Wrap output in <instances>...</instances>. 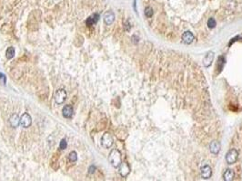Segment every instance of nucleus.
<instances>
[{
  "label": "nucleus",
  "instance_id": "20e7f679",
  "mask_svg": "<svg viewBox=\"0 0 242 181\" xmlns=\"http://www.w3.org/2000/svg\"><path fill=\"white\" fill-rule=\"evenodd\" d=\"M66 99V92L64 89L58 90L55 93V101L58 104H62Z\"/></svg>",
  "mask_w": 242,
  "mask_h": 181
},
{
  "label": "nucleus",
  "instance_id": "423d86ee",
  "mask_svg": "<svg viewBox=\"0 0 242 181\" xmlns=\"http://www.w3.org/2000/svg\"><path fill=\"white\" fill-rule=\"evenodd\" d=\"M119 173L123 177H126L130 173V167L128 166V163L121 162V164L119 166Z\"/></svg>",
  "mask_w": 242,
  "mask_h": 181
},
{
  "label": "nucleus",
  "instance_id": "ddd939ff",
  "mask_svg": "<svg viewBox=\"0 0 242 181\" xmlns=\"http://www.w3.org/2000/svg\"><path fill=\"white\" fill-rule=\"evenodd\" d=\"M98 19H99V15H98V14H94V15H92L91 16H89V17L88 18V19H86V26H91L97 24V21H98Z\"/></svg>",
  "mask_w": 242,
  "mask_h": 181
},
{
  "label": "nucleus",
  "instance_id": "9d476101",
  "mask_svg": "<svg viewBox=\"0 0 242 181\" xmlns=\"http://www.w3.org/2000/svg\"><path fill=\"white\" fill-rule=\"evenodd\" d=\"M211 175H212V170L209 165H205L201 168V177L204 179L210 178L211 177Z\"/></svg>",
  "mask_w": 242,
  "mask_h": 181
},
{
  "label": "nucleus",
  "instance_id": "0eeeda50",
  "mask_svg": "<svg viewBox=\"0 0 242 181\" xmlns=\"http://www.w3.org/2000/svg\"><path fill=\"white\" fill-rule=\"evenodd\" d=\"M115 21V14L112 11H108L104 15V22L106 25L110 26Z\"/></svg>",
  "mask_w": 242,
  "mask_h": 181
},
{
  "label": "nucleus",
  "instance_id": "9b49d317",
  "mask_svg": "<svg viewBox=\"0 0 242 181\" xmlns=\"http://www.w3.org/2000/svg\"><path fill=\"white\" fill-rule=\"evenodd\" d=\"M62 112H63V116L66 119H70L72 118L73 116V108L71 105H66L63 110H62Z\"/></svg>",
  "mask_w": 242,
  "mask_h": 181
},
{
  "label": "nucleus",
  "instance_id": "4be33fe9",
  "mask_svg": "<svg viewBox=\"0 0 242 181\" xmlns=\"http://www.w3.org/2000/svg\"><path fill=\"white\" fill-rule=\"evenodd\" d=\"M96 170V167L95 166H90L89 169V174H93Z\"/></svg>",
  "mask_w": 242,
  "mask_h": 181
},
{
  "label": "nucleus",
  "instance_id": "f257e3e1",
  "mask_svg": "<svg viewBox=\"0 0 242 181\" xmlns=\"http://www.w3.org/2000/svg\"><path fill=\"white\" fill-rule=\"evenodd\" d=\"M108 160L110 162V164L114 167V168H118L121 164V153L119 152L118 150H113L108 157Z\"/></svg>",
  "mask_w": 242,
  "mask_h": 181
},
{
  "label": "nucleus",
  "instance_id": "412c9836",
  "mask_svg": "<svg viewBox=\"0 0 242 181\" xmlns=\"http://www.w3.org/2000/svg\"><path fill=\"white\" fill-rule=\"evenodd\" d=\"M66 147H67V142H66V139H62V140L60 141V144H59V148H60V150H65V149H66Z\"/></svg>",
  "mask_w": 242,
  "mask_h": 181
},
{
  "label": "nucleus",
  "instance_id": "f8f14e48",
  "mask_svg": "<svg viewBox=\"0 0 242 181\" xmlns=\"http://www.w3.org/2000/svg\"><path fill=\"white\" fill-rule=\"evenodd\" d=\"M210 150L211 153L217 155L220 150V143L218 141H217V140L212 141L210 143Z\"/></svg>",
  "mask_w": 242,
  "mask_h": 181
},
{
  "label": "nucleus",
  "instance_id": "2eb2a0df",
  "mask_svg": "<svg viewBox=\"0 0 242 181\" xmlns=\"http://www.w3.org/2000/svg\"><path fill=\"white\" fill-rule=\"evenodd\" d=\"M234 176H235V173L232 169H227L226 171L224 172L223 174V178L225 181H231L234 179Z\"/></svg>",
  "mask_w": 242,
  "mask_h": 181
},
{
  "label": "nucleus",
  "instance_id": "4468645a",
  "mask_svg": "<svg viewBox=\"0 0 242 181\" xmlns=\"http://www.w3.org/2000/svg\"><path fill=\"white\" fill-rule=\"evenodd\" d=\"M9 123L13 128H16L20 124V118L17 114H13L9 119Z\"/></svg>",
  "mask_w": 242,
  "mask_h": 181
},
{
  "label": "nucleus",
  "instance_id": "a211bd4d",
  "mask_svg": "<svg viewBox=\"0 0 242 181\" xmlns=\"http://www.w3.org/2000/svg\"><path fill=\"white\" fill-rule=\"evenodd\" d=\"M68 158L71 162H76L77 160V154L76 151H71L69 153V156H68Z\"/></svg>",
  "mask_w": 242,
  "mask_h": 181
},
{
  "label": "nucleus",
  "instance_id": "aec40b11",
  "mask_svg": "<svg viewBox=\"0 0 242 181\" xmlns=\"http://www.w3.org/2000/svg\"><path fill=\"white\" fill-rule=\"evenodd\" d=\"M154 12H153V9L150 7H148L146 9H145V15L147 17H151L153 15Z\"/></svg>",
  "mask_w": 242,
  "mask_h": 181
},
{
  "label": "nucleus",
  "instance_id": "dca6fc26",
  "mask_svg": "<svg viewBox=\"0 0 242 181\" xmlns=\"http://www.w3.org/2000/svg\"><path fill=\"white\" fill-rule=\"evenodd\" d=\"M6 56L7 59H12L15 56V49L14 47H8L6 51Z\"/></svg>",
  "mask_w": 242,
  "mask_h": 181
},
{
  "label": "nucleus",
  "instance_id": "f3484780",
  "mask_svg": "<svg viewBox=\"0 0 242 181\" xmlns=\"http://www.w3.org/2000/svg\"><path fill=\"white\" fill-rule=\"evenodd\" d=\"M225 58H224V56H221V57H218V67H217V69L218 70V72H221V70H222V68H223V66H224V64H225Z\"/></svg>",
  "mask_w": 242,
  "mask_h": 181
},
{
  "label": "nucleus",
  "instance_id": "39448f33",
  "mask_svg": "<svg viewBox=\"0 0 242 181\" xmlns=\"http://www.w3.org/2000/svg\"><path fill=\"white\" fill-rule=\"evenodd\" d=\"M20 124L24 128H28L32 124V119L31 116L28 113H24L20 118Z\"/></svg>",
  "mask_w": 242,
  "mask_h": 181
},
{
  "label": "nucleus",
  "instance_id": "1a4fd4ad",
  "mask_svg": "<svg viewBox=\"0 0 242 181\" xmlns=\"http://www.w3.org/2000/svg\"><path fill=\"white\" fill-rule=\"evenodd\" d=\"M194 34L191 33V32H189V31H187L185 32L183 34H182V40L185 44L187 45H190L193 41H194Z\"/></svg>",
  "mask_w": 242,
  "mask_h": 181
},
{
  "label": "nucleus",
  "instance_id": "6e6552de",
  "mask_svg": "<svg viewBox=\"0 0 242 181\" xmlns=\"http://www.w3.org/2000/svg\"><path fill=\"white\" fill-rule=\"evenodd\" d=\"M214 60V53L213 52H209L207 54L205 58L203 59V64L205 67H210Z\"/></svg>",
  "mask_w": 242,
  "mask_h": 181
},
{
  "label": "nucleus",
  "instance_id": "5701e85b",
  "mask_svg": "<svg viewBox=\"0 0 242 181\" xmlns=\"http://www.w3.org/2000/svg\"><path fill=\"white\" fill-rule=\"evenodd\" d=\"M0 80L2 81L3 84H5V83H6V76H5L3 74H0Z\"/></svg>",
  "mask_w": 242,
  "mask_h": 181
},
{
  "label": "nucleus",
  "instance_id": "f03ea898",
  "mask_svg": "<svg viewBox=\"0 0 242 181\" xmlns=\"http://www.w3.org/2000/svg\"><path fill=\"white\" fill-rule=\"evenodd\" d=\"M113 141L114 140H113L112 136L108 132H106L105 134H103V136L101 138V145L105 149H109L113 145Z\"/></svg>",
  "mask_w": 242,
  "mask_h": 181
},
{
  "label": "nucleus",
  "instance_id": "7ed1b4c3",
  "mask_svg": "<svg viewBox=\"0 0 242 181\" xmlns=\"http://www.w3.org/2000/svg\"><path fill=\"white\" fill-rule=\"evenodd\" d=\"M238 152L237 150L232 149L226 154V161L228 164H234V163L238 160Z\"/></svg>",
  "mask_w": 242,
  "mask_h": 181
},
{
  "label": "nucleus",
  "instance_id": "6ab92c4d",
  "mask_svg": "<svg viewBox=\"0 0 242 181\" xmlns=\"http://www.w3.org/2000/svg\"><path fill=\"white\" fill-rule=\"evenodd\" d=\"M216 26H217V22H216V20L214 19V18H210L209 19V21H207V26H209L210 28H215L216 27Z\"/></svg>",
  "mask_w": 242,
  "mask_h": 181
}]
</instances>
